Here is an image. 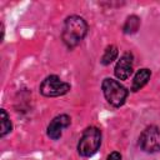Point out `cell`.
<instances>
[{"label": "cell", "mask_w": 160, "mask_h": 160, "mask_svg": "<svg viewBox=\"0 0 160 160\" xmlns=\"http://www.w3.org/2000/svg\"><path fill=\"white\" fill-rule=\"evenodd\" d=\"M86 31H88L86 21L78 15H71L65 20L64 30H62V40L69 48H74L84 39Z\"/></svg>", "instance_id": "1"}, {"label": "cell", "mask_w": 160, "mask_h": 160, "mask_svg": "<svg viewBox=\"0 0 160 160\" xmlns=\"http://www.w3.org/2000/svg\"><path fill=\"white\" fill-rule=\"evenodd\" d=\"M100 144H101V131L95 126H90L84 130L80 141L78 144V151L81 156L89 158L99 150Z\"/></svg>", "instance_id": "2"}, {"label": "cell", "mask_w": 160, "mask_h": 160, "mask_svg": "<svg viewBox=\"0 0 160 160\" xmlns=\"http://www.w3.org/2000/svg\"><path fill=\"white\" fill-rule=\"evenodd\" d=\"M102 92L108 102L115 108L121 106L128 98V90L119 81L109 78L102 81Z\"/></svg>", "instance_id": "3"}, {"label": "cell", "mask_w": 160, "mask_h": 160, "mask_svg": "<svg viewBox=\"0 0 160 160\" xmlns=\"http://www.w3.org/2000/svg\"><path fill=\"white\" fill-rule=\"evenodd\" d=\"M70 90V84L62 81L56 75H50L42 80L40 85V92L48 98H55L65 95Z\"/></svg>", "instance_id": "4"}, {"label": "cell", "mask_w": 160, "mask_h": 160, "mask_svg": "<svg viewBox=\"0 0 160 160\" xmlns=\"http://www.w3.org/2000/svg\"><path fill=\"white\" fill-rule=\"evenodd\" d=\"M139 144H140L141 149L146 152L160 151V130L154 125L148 126L141 132Z\"/></svg>", "instance_id": "5"}, {"label": "cell", "mask_w": 160, "mask_h": 160, "mask_svg": "<svg viewBox=\"0 0 160 160\" xmlns=\"http://www.w3.org/2000/svg\"><path fill=\"white\" fill-rule=\"evenodd\" d=\"M70 125V118L65 114L58 115L56 118H54L51 120V122L48 126V135L49 138H51L52 140H58L61 136L62 129L68 128Z\"/></svg>", "instance_id": "6"}, {"label": "cell", "mask_w": 160, "mask_h": 160, "mask_svg": "<svg viewBox=\"0 0 160 160\" xmlns=\"http://www.w3.org/2000/svg\"><path fill=\"white\" fill-rule=\"evenodd\" d=\"M132 72V55L131 52H125L115 66V76L119 80H126Z\"/></svg>", "instance_id": "7"}, {"label": "cell", "mask_w": 160, "mask_h": 160, "mask_svg": "<svg viewBox=\"0 0 160 160\" xmlns=\"http://www.w3.org/2000/svg\"><path fill=\"white\" fill-rule=\"evenodd\" d=\"M150 75H151V72H150L149 69H141V70H139V71L136 72L134 80H132L131 91L135 92V91L140 90L144 85H146V82H148L149 79H150Z\"/></svg>", "instance_id": "8"}, {"label": "cell", "mask_w": 160, "mask_h": 160, "mask_svg": "<svg viewBox=\"0 0 160 160\" xmlns=\"http://www.w3.org/2000/svg\"><path fill=\"white\" fill-rule=\"evenodd\" d=\"M139 26H140V19L136 15H130L124 24V32L125 34H134L138 31Z\"/></svg>", "instance_id": "9"}, {"label": "cell", "mask_w": 160, "mask_h": 160, "mask_svg": "<svg viewBox=\"0 0 160 160\" xmlns=\"http://www.w3.org/2000/svg\"><path fill=\"white\" fill-rule=\"evenodd\" d=\"M116 56H118V48L115 45H109L104 51V55L101 58V64L109 65L116 59Z\"/></svg>", "instance_id": "10"}, {"label": "cell", "mask_w": 160, "mask_h": 160, "mask_svg": "<svg viewBox=\"0 0 160 160\" xmlns=\"http://www.w3.org/2000/svg\"><path fill=\"white\" fill-rule=\"evenodd\" d=\"M0 114H1V131H0V136L4 138L8 132L11 131L12 125H11V121H10V118H9L8 112L4 109L0 110Z\"/></svg>", "instance_id": "11"}, {"label": "cell", "mask_w": 160, "mask_h": 160, "mask_svg": "<svg viewBox=\"0 0 160 160\" xmlns=\"http://www.w3.org/2000/svg\"><path fill=\"white\" fill-rule=\"evenodd\" d=\"M106 160H121V155H120V152H118V151H112L111 154L108 155Z\"/></svg>", "instance_id": "12"}]
</instances>
